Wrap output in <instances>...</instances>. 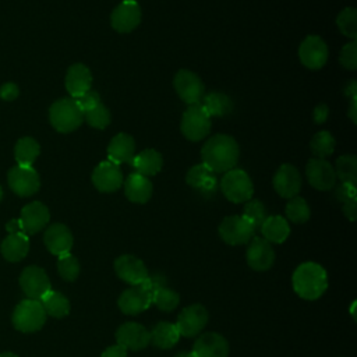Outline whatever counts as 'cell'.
<instances>
[{
  "mask_svg": "<svg viewBox=\"0 0 357 357\" xmlns=\"http://www.w3.org/2000/svg\"><path fill=\"white\" fill-rule=\"evenodd\" d=\"M240 156L237 141L227 134H215L205 141L201 149L202 163L213 173H226L234 169Z\"/></svg>",
  "mask_w": 357,
  "mask_h": 357,
  "instance_id": "1",
  "label": "cell"
},
{
  "mask_svg": "<svg viewBox=\"0 0 357 357\" xmlns=\"http://www.w3.org/2000/svg\"><path fill=\"white\" fill-rule=\"evenodd\" d=\"M294 293L304 300H318L328 289V273L317 262L300 264L291 276Z\"/></svg>",
  "mask_w": 357,
  "mask_h": 357,
  "instance_id": "2",
  "label": "cell"
},
{
  "mask_svg": "<svg viewBox=\"0 0 357 357\" xmlns=\"http://www.w3.org/2000/svg\"><path fill=\"white\" fill-rule=\"evenodd\" d=\"M49 120L56 131L71 132L82 124L84 114L73 98H63L50 106Z\"/></svg>",
  "mask_w": 357,
  "mask_h": 357,
  "instance_id": "3",
  "label": "cell"
},
{
  "mask_svg": "<svg viewBox=\"0 0 357 357\" xmlns=\"http://www.w3.org/2000/svg\"><path fill=\"white\" fill-rule=\"evenodd\" d=\"M220 190L223 195L233 204L247 202L252 198L254 185L250 176L241 169H231L225 173L220 180Z\"/></svg>",
  "mask_w": 357,
  "mask_h": 357,
  "instance_id": "4",
  "label": "cell"
},
{
  "mask_svg": "<svg viewBox=\"0 0 357 357\" xmlns=\"http://www.w3.org/2000/svg\"><path fill=\"white\" fill-rule=\"evenodd\" d=\"M46 321V312L39 300H22L13 312V325L15 329L29 333L39 331Z\"/></svg>",
  "mask_w": 357,
  "mask_h": 357,
  "instance_id": "5",
  "label": "cell"
},
{
  "mask_svg": "<svg viewBox=\"0 0 357 357\" xmlns=\"http://www.w3.org/2000/svg\"><path fill=\"white\" fill-rule=\"evenodd\" d=\"M180 130L183 135L192 142L204 139L211 131V117L206 114L201 103L190 105L183 113Z\"/></svg>",
  "mask_w": 357,
  "mask_h": 357,
  "instance_id": "6",
  "label": "cell"
},
{
  "mask_svg": "<svg viewBox=\"0 0 357 357\" xmlns=\"http://www.w3.org/2000/svg\"><path fill=\"white\" fill-rule=\"evenodd\" d=\"M152 304V287L148 278L138 286L124 290L117 300L120 311L126 315H138Z\"/></svg>",
  "mask_w": 357,
  "mask_h": 357,
  "instance_id": "7",
  "label": "cell"
},
{
  "mask_svg": "<svg viewBox=\"0 0 357 357\" xmlns=\"http://www.w3.org/2000/svg\"><path fill=\"white\" fill-rule=\"evenodd\" d=\"M219 237L229 245H241L248 243L254 234V226L244 218L238 215L226 216L219 225Z\"/></svg>",
  "mask_w": 357,
  "mask_h": 357,
  "instance_id": "8",
  "label": "cell"
},
{
  "mask_svg": "<svg viewBox=\"0 0 357 357\" xmlns=\"http://www.w3.org/2000/svg\"><path fill=\"white\" fill-rule=\"evenodd\" d=\"M173 86L178 98L188 106L201 103L205 95V86L201 78L195 73L185 68L176 73L173 78Z\"/></svg>",
  "mask_w": 357,
  "mask_h": 357,
  "instance_id": "9",
  "label": "cell"
},
{
  "mask_svg": "<svg viewBox=\"0 0 357 357\" xmlns=\"http://www.w3.org/2000/svg\"><path fill=\"white\" fill-rule=\"evenodd\" d=\"M209 321V312L202 304H191L181 310L177 317L176 326L180 336L194 337L198 336Z\"/></svg>",
  "mask_w": 357,
  "mask_h": 357,
  "instance_id": "10",
  "label": "cell"
},
{
  "mask_svg": "<svg viewBox=\"0 0 357 357\" xmlns=\"http://www.w3.org/2000/svg\"><path fill=\"white\" fill-rule=\"evenodd\" d=\"M298 59L310 70H319L328 61V46L318 35H308L298 46Z\"/></svg>",
  "mask_w": 357,
  "mask_h": 357,
  "instance_id": "11",
  "label": "cell"
},
{
  "mask_svg": "<svg viewBox=\"0 0 357 357\" xmlns=\"http://www.w3.org/2000/svg\"><path fill=\"white\" fill-rule=\"evenodd\" d=\"M141 15V7L137 0H123L110 14L112 28L120 33H128L139 25Z\"/></svg>",
  "mask_w": 357,
  "mask_h": 357,
  "instance_id": "12",
  "label": "cell"
},
{
  "mask_svg": "<svg viewBox=\"0 0 357 357\" xmlns=\"http://www.w3.org/2000/svg\"><path fill=\"white\" fill-rule=\"evenodd\" d=\"M245 251V261L252 271L265 272L272 268L275 262V250L264 237H252L248 241Z\"/></svg>",
  "mask_w": 357,
  "mask_h": 357,
  "instance_id": "13",
  "label": "cell"
},
{
  "mask_svg": "<svg viewBox=\"0 0 357 357\" xmlns=\"http://www.w3.org/2000/svg\"><path fill=\"white\" fill-rule=\"evenodd\" d=\"M8 185L20 197L33 195L39 187V174L32 166H14L8 172Z\"/></svg>",
  "mask_w": 357,
  "mask_h": 357,
  "instance_id": "14",
  "label": "cell"
},
{
  "mask_svg": "<svg viewBox=\"0 0 357 357\" xmlns=\"http://www.w3.org/2000/svg\"><path fill=\"white\" fill-rule=\"evenodd\" d=\"M20 286L25 296L32 300H40L49 290L52 284L47 273L39 266H26L20 276Z\"/></svg>",
  "mask_w": 357,
  "mask_h": 357,
  "instance_id": "15",
  "label": "cell"
},
{
  "mask_svg": "<svg viewBox=\"0 0 357 357\" xmlns=\"http://www.w3.org/2000/svg\"><path fill=\"white\" fill-rule=\"evenodd\" d=\"M305 174L308 178V183L319 191H328L335 188L336 185L337 178H336L335 169L325 159L311 158L305 165Z\"/></svg>",
  "mask_w": 357,
  "mask_h": 357,
  "instance_id": "16",
  "label": "cell"
},
{
  "mask_svg": "<svg viewBox=\"0 0 357 357\" xmlns=\"http://www.w3.org/2000/svg\"><path fill=\"white\" fill-rule=\"evenodd\" d=\"M114 272L119 279L131 286L141 284L149 276L145 264L132 254H123L117 257L114 261Z\"/></svg>",
  "mask_w": 357,
  "mask_h": 357,
  "instance_id": "17",
  "label": "cell"
},
{
  "mask_svg": "<svg viewBox=\"0 0 357 357\" xmlns=\"http://www.w3.org/2000/svg\"><path fill=\"white\" fill-rule=\"evenodd\" d=\"M92 183L100 192H114L123 185V173L117 163L103 160L92 172Z\"/></svg>",
  "mask_w": 357,
  "mask_h": 357,
  "instance_id": "18",
  "label": "cell"
},
{
  "mask_svg": "<svg viewBox=\"0 0 357 357\" xmlns=\"http://www.w3.org/2000/svg\"><path fill=\"white\" fill-rule=\"evenodd\" d=\"M116 342L127 350L138 351L151 343L149 331L138 322H126L116 331Z\"/></svg>",
  "mask_w": 357,
  "mask_h": 357,
  "instance_id": "19",
  "label": "cell"
},
{
  "mask_svg": "<svg viewBox=\"0 0 357 357\" xmlns=\"http://www.w3.org/2000/svg\"><path fill=\"white\" fill-rule=\"evenodd\" d=\"M272 184L275 191L280 197L290 199L298 195L303 185V180H301L300 172L293 165L283 163L273 174Z\"/></svg>",
  "mask_w": 357,
  "mask_h": 357,
  "instance_id": "20",
  "label": "cell"
},
{
  "mask_svg": "<svg viewBox=\"0 0 357 357\" xmlns=\"http://www.w3.org/2000/svg\"><path fill=\"white\" fill-rule=\"evenodd\" d=\"M192 353L197 357H227L229 342L218 332H206L197 337Z\"/></svg>",
  "mask_w": 357,
  "mask_h": 357,
  "instance_id": "21",
  "label": "cell"
},
{
  "mask_svg": "<svg viewBox=\"0 0 357 357\" xmlns=\"http://www.w3.org/2000/svg\"><path fill=\"white\" fill-rule=\"evenodd\" d=\"M49 219L50 213L47 206L39 201H33L22 208L20 222L24 233L29 236L40 231L49 223Z\"/></svg>",
  "mask_w": 357,
  "mask_h": 357,
  "instance_id": "22",
  "label": "cell"
},
{
  "mask_svg": "<svg viewBox=\"0 0 357 357\" xmlns=\"http://www.w3.org/2000/svg\"><path fill=\"white\" fill-rule=\"evenodd\" d=\"M43 241L46 248L53 255H63L70 252L74 238L71 230L63 223H53L50 225L43 236Z\"/></svg>",
  "mask_w": 357,
  "mask_h": 357,
  "instance_id": "23",
  "label": "cell"
},
{
  "mask_svg": "<svg viewBox=\"0 0 357 357\" xmlns=\"http://www.w3.org/2000/svg\"><path fill=\"white\" fill-rule=\"evenodd\" d=\"M124 195L127 197L128 201L134 202V204H145L149 201V198L152 197V183L146 176H142L137 172L130 173L124 183Z\"/></svg>",
  "mask_w": 357,
  "mask_h": 357,
  "instance_id": "24",
  "label": "cell"
},
{
  "mask_svg": "<svg viewBox=\"0 0 357 357\" xmlns=\"http://www.w3.org/2000/svg\"><path fill=\"white\" fill-rule=\"evenodd\" d=\"M92 84V74L91 70L82 64L75 63L68 67L66 74V89L71 95V98H78L86 91L91 89Z\"/></svg>",
  "mask_w": 357,
  "mask_h": 357,
  "instance_id": "25",
  "label": "cell"
},
{
  "mask_svg": "<svg viewBox=\"0 0 357 357\" xmlns=\"http://www.w3.org/2000/svg\"><path fill=\"white\" fill-rule=\"evenodd\" d=\"M135 155V141L130 134L119 132L114 135L107 145V158L109 160L120 165L131 162Z\"/></svg>",
  "mask_w": 357,
  "mask_h": 357,
  "instance_id": "26",
  "label": "cell"
},
{
  "mask_svg": "<svg viewBox=\"0 0 357 357\" xmlns=\"http://www.w3.org/2000/svg\"><path fill=\"white\" fill-rule=\"evenodd\" d=\"M185 183L190 187H192L204 194H213L218 187V180H216L215 173L212 170H209L204 163L194 165L187 172Z\"/></svg>",
  "mask_w": 357,
  "mask_h": 357,
  "instance_id": "27",
  "label": "cell"
},
{
  "mask_svg": "<svg viewBox=\"0 0 357 357\" xmlns=\"http://www.w3.org/2000/svg\"><path fill=\"white\" fill-rule=\"evenodd\" d=\"M1 254L10 262H18L24 259L29 251V238L25 233L8 234L1 243Z\"/></svg>",
  "mask_w": 357,
  "mask_h": 357,
  "instance_id": "28",
  "label": "cell"
},
{
  "mask_svg": "<svg viewBox=\"0 0 357 357\" xmlns=\"http://www.w3.org/2000/svg\"><path fill=\"white\" fill-rule=\"evenodd\" d=\"M130 163L137 173L148 177V176H155L162 170L163 158L158 151L149 148L134 155Z\"/></svg>",
  "mask_w": 357,
  "mask_h": 357,
  "instance_id": "29",
  "label": "cell"
},
{
  "mask_svg": "<svg viewBox=\"0 0 357 357\" xmlns=\"http://www.w3.org/2000/svg\"><path fill=\"white\" fill-rule=\"evenodd\" d=\"M264 238L269 243L275 244H282L287 240L290 236V226L287 219L279 216V215H272L268 216L264 223L259 227Z\"/></svg>",
  "mask_w": 357,
  "mask_h": 357,
  "instance_id": "30",
  "label": "cell"
},
{
  "mask_svg": "<svg viewBox=\"0 0 357 357\" xmlns=\"http://www.w3.org/2000/svg\"><path fill=\"white\" fill-rule=\"evenodd\" d=\"M151 333V343L162 350H169L172 347H174L180 339V332L176 326V324L172 322H158L152 331H149Z\"/></svg>",
  "mask_w": 357,
  "mask_h": 357,
  "instance_id": "31",
  "label": "cell"
},
{
  "mask_svg": "<svg viewBox=\"0 0 357 357\" xmlns=\"http://www.w3.org/2000/svg\"><path fill=\"white\" fill-rule=\"evenodd\" d=\"M201 106L209 117H223L233 110V100L226 93L213 91L204 95Z\"/></svg>",
  "mask_w": 357,
  "mask_h": 357,
  "instance_id": "32",
  "label": "cell"
},
{
  "mask_svg": "<svg viewBox=\"0 0 357 357\" xmlns=\"http://www.w3.org/2000/svg\"><path fill=\"white\" fill-rule=\"evenodd\" d=\"M39 301L46 315H50L53 318H63L70 312L68 298L56 290H49L45 296H42Z\"/></svg>",
  "mask_w": 357,
  "mask_h": 357,
  "instance_id": "33",
  "label": "cell"
},
{
  "mask_svg": "<svg viewBox=\"0 0 357 357\" xmlns=\"http://www.w3.org/2000/svg\"><path fill=\"white\" fill-rule=\"evenodd\" d=\"M39 144L31 137H24L15 144L14 158L20 166H32L35 159L39 156Z\"/></svg>",
  "mask_w": 357,
  "mask_h": 357,
  "instance_id": "34",
  "label": "cell"
},
{
  "mask_svg": "<svg viewBox=\"0 0 357 357\" xmlns=\"http://www.w3.org/2000/svg\"><path fill=\"white\" fill-rule=\"evenodd\" d=\"M336 178L342 183H357V158L356 155H342L335 163Z\"/></svg>",
  "mask_w": 357,
  "mask_h": 357,
  "instance_id": "35",
  "label": "cell"
},
{
  "mask_svg": "<svg viewBox=\"0 0 357 357\" xmlns=\"http://www.w3.org/2000/svg\"><path fill=\"white\" fill-rule=\"evenodd\" d=\"M335 145L336 141L329 131H318L317 134H314L310 142L311 152L318 159H325L331 156L335 151Z\"/></svg>",
  "mask_w": 357,
  "mask_h": 357,
  "instance_id": "36",
  "label": "cell"
},
{
  "mask_svg": "<svg viewBox=\"0 0 357 357\" xmlns=\"http://www.w3.org/2000/svg\"><path fill=\"white\" fill-rule=\"evenodd\" d=\"M180 303V296L176 290L159 286L152 290V304H155L162 311H173Z\"/></svg>",
  "mask_w": 357,
  "mask_h": 357,
  "instance_id": "37",
  "label": "cell"
},
{
  "mask_svg": "<svg viewBox=\"0 0 357 357\" xmlns=\"http://www.w3.org/2000/svg\"><path fill=\"white\" fill-rule=\"evenodd\" d=\"M310 216H311L310 206L303 197L296 195L289 199V202L286 205L287 220H290L296 225H301V223H305L310 219Z\"/></svg>",
  "mask_w": 357,
  "mask_h": 357,
  "instance_id": "38",
  "label": "cell"
},
{
  "mask_svg": "<svg viewBox=\"0 0 357 357\" xmlns=\"http://www.w3.org/2000/svg\"><path fill=\"white\" fill-rule=\"evenodd\" d=\"M336 25L344 36L350 39H356L357 38V10L354 7L343 8L336 17Z\"/></svg>",
  "mask_w": 357,
  "mask_h": 357,
  "instance_id": "39",
  "label": "cell"
},
{
  "mask_svg": "<svg viewBox=\"0 0 357 357\" xmlns=\"http://www.w3.org/2000/svg\"><path fill=\"white\" fill-rule=\"evenodd\" d=\"M252 226L254 229H259L264 220L268 218L265 205L259 199H248L243 208V215Z\"/></svg>",
  "mask_w": 357,
  "mask_h": 357,
  "instance_id": "40",
  "label": "cell"
},
{
  "mask_svg": "<svg viewBox=\"0 0 357 357\" xmlns=\"http://www.w3.org/2000/svg\"><path fill=\"white\" fill-rule=\"evenodd\" d=\"M57 271H59V275L67 280V282H74L78 275H79V262L78 259L67 252V254H63V255H59V259H57Z\"/></svg>",
  "mask_w": 357,
  "mask_h": 357,
  "instance_id": "41",
  "label": "cell"
},
{
  "mask_svg": "<svg viewBox=\"0 0 357 357\" xmlns=\"http://www.w3.org/2000/svg\"><path fill=\"white\" fill-rule=\"evenodd\" d=\"M84 120L91 127H93L96 130H103V128H106L110 124L112 116H110L109 109L103 103H100L95 109L84 113Z\"/></svg>",
  "mask_w": 357,
  "mask_h": 357,
  "instance_id": "42",
  "label": "cell"
},
{
  "mask_svg": "<svg viewBox=\"0 0 357 357\" xmlns=\"http://www.w3.org/2000/svg\"><path fill=\"white\" fill-rule=\"evenodd\" d=\"M339 63L347 70L357 68V40L351 39L346 43L339 53Z\"/></svg>",
  "mask_w": 357,
  "mask_h": 357,
  "instance_id": "43",
  "label": "cell"
},
{
  "mask_svg": "<svg viewBox=\"0 0 357 357\" xmlns=\"http://www.w3.org/2000/svg\"><path fill=\"white\" fill-rule=\"evenodd\" d=\"M74 100H75L77 106L79 107V110L82 112V114L89 112V110H92V109H95L98 105L102 103L100 102V95L96 91H92V89L86 91L85 93H82L81 96L75 98Z\"/></svg>",
  "mask_w": 357,
  "mask_h": 357,
  "instance_id": "44",
  "label": "cell"
},
{
  "mask_svg": "<svg viewBox=\"0 0 357 357\" xmlns=\"http://www.w3.org/2000/svg\"><path fill=\"white\" fill-rule=\"evenodd\" d=\"M335 195L343 204L356 198V184L340 183V184L335 185Z\"/></svg>",
  "mask_w": 357,
  "mask_h": 357,
  "instance_id": "45",
  "label": "cell"
},
{
  "mask_svg": "<svg viewBox=\"0 0 357 357\" xmlns=\"http://www.w3.org/2000/svg\"><path fill=\"white\" fill-rule=\"evenodd\" d=\"M20 93L18 86L14 82H6L0 86V98L4 100H14Z\"/></svg>",
  "mask_w": 357,
  "mask_h": 357,
  "instance_id": "46",
  "label": "cell"
},
{
  "mask_svg": "<svg viewBox=\"0 0 357 357\" xmlns=\"http://www.w3.org/2000/svg\"><path fill=\"white\" fill-rule=\"evenodd\" d=\"M328 116H329V109H328V105H325V103L317 105L312 110V120L317 124L325 123L328 120Z\"/></svg>",
  "mask_w": 357,
  "mask_h": 357,
  "instance_id": "47",
  "label": "cell"
},
{
  "mask_svg": "<svg viewBox=\"0 0 357 357\" xmlns=\"http://www.w3.org/2000/svg\"><path fill=\"white\" fill-rule=\"evenodd\" d=\"M100 357H128V350L116 343L113 346L106 347Z\"/></svg>",
  "mask_w": 357,
  "mask_h": 357,
  "instance_id": "48",
  "label": "cell"
},
{
  "mask_svg": "<svg viewBox=\"0 0 357 357\" xmlns=\"http://www.w3.org/2000/svg\"><path fill=\"white\" fill-rule=\"evenodd\" d=\"M343 213L349 220H351V222L356 220V216H357V199L356 198L343 204Z\"/></svg>",
  "mask_w": 357,
  "mask_h": 357,
  "instance_id": "49",
  "label": "cell"
},
{
  "mask_svg": "<svg viewBox=\"0 0 357 357\" xmlns=\"http://www.w3.org/2000/svg\"><path fill=\"white\" fill-rule=\"evenodd\" d=\"M6 230H7L10 234H13V233H21V231L24 233L20 219H11V220L6 225Z\"/></svg>",
  "mask_w": 357,
  "mask_h": 357,
  "instance_id": "50",
  "label": "cell"
},
{
  "mask_svg": "<svg viewBox=\"0 0 357 357\" xmlns=\"http://www.w3.org/2000/svg\"><path fill=\"white\" fill-rule=\"evenodd\" d=\"M347 114H349L351 123L356 124L357 123V98L350 99V107H349Z\"/></svg>",
  "mask_w": 357,
  "mask_h": 357,
  "instance_id": "51",
  "label": "cell"
},
{
  "mask_svg": "<svg viewBox=\"0 0 357 357\" xmlns=\"http://www.w3.org/2000/svg\"><path fill=\"white\" fill-rule=\"evenodd\" d=\"M344 95L349 96L350 99L357 98V82H356L354 79H351V81L347 84V86L344 88Z\"/></svg>",
  "mask_w": 357,
  "mask_h": 357,
  "instance_id": "52",
  "label": "cell"
},
{
  "mask_svg": "<svg viewBox=\"0 0 357 357\" xmlns=\"http://www.w3.org/2000/svg\"><path fill=\"white\" fill-rule=\"evenodd\" d=\"M174 357H197L194 353H192V350L191 351H180V353H177Z\"/></svg>",
  "mask_w": 357,
  "mask_h": 357,
  "instance_id": "53",
  "label": "cell"
},
{
  "mask_svg": "<svg viewBox=\"0 0 357 357\" xmlns=\"http://www.w3.org/2000/svg\"><path fill=\"white\" fill-rule=\"evenodd\" d=\"M0 357H18V356L14 353H10V351H4L0 354Z\"/></svg>",
  "mask_w": 357,
  "mask_h": 357,
  "instance_id": "54",
  "label": "cell"
},
{
  "mask_svg": "<svg viewBox=\"0 0 357 357\" xmlns=\"http://www.w3.org/2000/svg\"><path fill=\"white\" fill-rule=\"evenodd\" d=\"M1 198H3V190H1V187H0V201H1Z\"/></svg>",
  "mask_w": 357,
  "mask_h": 357,
  "instance_id": "55",
  "label": "cell"
}]
</instances>
